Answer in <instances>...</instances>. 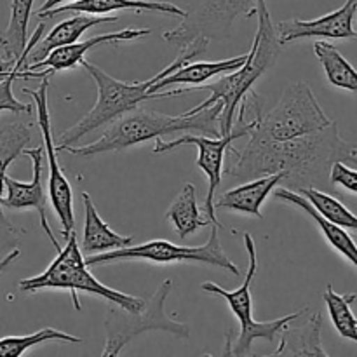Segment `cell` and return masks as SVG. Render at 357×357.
I'll return each mask as SVG.
<instances>
[{"label": "cell", "mask_w": 357, "mask_h": 357, "mask_svg": "<svg viewBox=\"0 0 357 357\" xmlns=\"http://www.w3.org/2000/svg\"><path fill=\"white\" fill-rule=\"evenodd\" d=\"M250 142L243 150L229 146L236 160L223 171L230 181H250L282 171L286 174L284 188L300 190L303 187H317L330 180V169L337 160L351 159V149L340 136L337 122L319 131L307 132L295 138L275 139L258 135H248Z\"/></svg>", "instance_id": "1"}, {"label": "cell", "mask_w": 357, "mask_h": 357, "mask_svg": "<svg viewBox=\"0 0 357 357\" xmlns=\"http://www.w3.org/2000/svg\"><path fill=\"white\" fill-rule=\"evenodd\" d=\"M208 45L209 40H206V38H195L190 44L180 49V54H178V58L174 59L171 65H167L166 68L160 70L157 75L150 77L149 80H139V82H124V80H117L115 77L108 75V73L105 72V70H101L100 66L93 65V63H89L84 58L82 61H80V66L93 77L98 89V100L96 103H94V107L91 108L77 124H73L72 128L63 131V135L59 136L58 139V145H56V152H61V149H65V146L73 145V143L79 142L80 138H84L86 135L93 132L94 129L110 124L112 121H115V119L121 117V115L128 114L129 110L136 108L139 103H143V101L180 96V94H178L180 93L178 87L173 91H160V93L157 94H152L149 89L157 82V80L173 73L174 70L183 66L185 63L192 61V59L197 58V56L204 54Z\"/></svg>", "instance_id": "2"}, {"label": "cell", "mask_w": 357, "mask_h": 357, "mask_svg": "<svg viewBox=\"0 0 357 357\" xmlns=\"http://www.w3.org/2000/svg\"><path fill=\"white\" fill-rule=\"evenodd\" d=\"M220 114H222L220 103L211 105L194 115H167L150 108L136 107L112 121L100 139L84 146H65L61 152H68L77 157H94L100 153L121 152L159 136L180 131H199L204 132L206 136L220 138Z\"/></svg>", "instance_id": "3"}, {"label": "cell", "mask_w": 357, "mask_h": 357, "mask_svg": "<svg viewBox=\"0 0 357 357\" xmlns=\"http://www.w3.org/2000/svg\"><path fill=\"white\" fill-rule=\"evenodd\" d=\"M257 33H255V40L251 44L244 65L234 72L220 75L216 82L190 87V91H211V96L192 110L185 112V114L194 115L204 108L211 107V105L220 103L222 105V114L218 117L220 136H225L232 131L237 108H239L243 98L253 89L257 80L271 68L272 63L279 58L282 51V44L278 37L275 24L272 21L265 0H257Z\"/></svg>", "instance_id": "4"}, {"label": "cell", "mask_w": 357, "mask_h": 357, "mask_svg": "<svg viewBox=\"0 0 357 357\" xmlns=\"http://www.w3.org/2000/svg\"><path fill=\"white\" fill-rule=\"evenodd\" d=\"M17 286H20V291L23 293H37L40 289H66L72 295V302L77 310L82 309L79 298H77V291L96 295L100 298L107 300V302L117 303V305L124 307L128 310H138L143 305V298L126 295V293L117 291V289L108 288L91 274L82 250L77 243L75 232L66 237L65 248H61L56 253L52 264L42 274L21 279Z\"/></svg>", "instance_id": "5"}, {"label": "cell", "mask_w": 357, "mask_h": 357, "mask_svg": "<svg viewBox=\"0 0 357 357\" xmlns=\"http://www.w3.org/2000/svg\"><path fill=\"white\" fill-rule=\"evenodd\" d=\"M173 289V281L166 279L152 296L143 298L142 309L128 310L117 303L108 302L107 319H105V333L107 342L101 356L114 357L124 351L126 345L138 335L146 331H166L176 338H190V326L173 319L166 312V302Z\"/></svg>", "instance_id": "6"}, {"label": "cell", "mask_w": 357, "mask_h": 357, "mask_svg": "<svg viewBox=\"0 0 357 357\" xmlns=\"http://www.w3.org/2000/svg\"><path fill=\"white\" fill-rule=\"evenodd\" d=\"M142 260L157 265L171 264H195L204 267H215L223 272L234 274L239 278L241 271L223 251L222 241H220V227L213 225L208 243L202 246H178L164 239L149 241V243L138 244V246H126L121 250L107 251V253L91 255L86 258L87 267H98V265L117 264V261Z\"/></svg>", "instance_id": "7"}, {"label": "cell", "mask_w": 357, "mask_h": 357, "mask_svg": "<svg viewBox=\"0 0 357 357\" xmlns=\"http://www.w3.org/2000/svg\"><path fill=\"white\" fill-rule=\"evenodd\" d=\"M244 246H246L248 258H250V267H248V274L244 278V282L234 291H227V289L220 288L215 282H202V291L211 293V295H218L229 303L230 310H232L234 316L239 319L241 323V333L237 337L236 345L230 347L229 356H250L251 347H253V342L257 338H264L268 344H274L275 337L281 333L282 328L286 324L293 323V321L300 319L302 314L307 309L298 310L295 314H289V316L279 317L274 321H255L253 317V296H251V286H253L255 275L258 271V257H257V244L255 239L251 237V234H244Z\"/></svg>", "instance_id": "8"}, {"label": "cell", "mask_w": 357, "mask_h": 357, "mask_svg": "<svg viewBox=\"0 0 357 357\" xmlns=\"http://www.w3.org/2000/svg\"><path fill=\"white\" fill-rule=\"evenodd\" d=\"M333 122L321 108L319 101L314 96L312 89L305 82H295L282 91L281 100L267 114L260 112L257 115L253 129L250 135L264 136V138L282 139L295 138L307 132L319 131Z\"/></svg>", "instance_id": "9"}, {"label": "cell", "mask_w": 357, "mask_h": 357, "mask_svg": "<svg viewBox=\"0 0 357 357\" xmlns=\"http://www.w3.org/2000/svg\"><path fill=\"white\" fill-rule=\"evenodd\" d=\"M183 21L162 38L176 47H185L195 38L227 40L232 35L237 16H255L257 0H190Z\"/></svg>", "instance_id": "10"}, {"label": "cell", "mask_w": 357, "mask_h": 357, "mask_svg": "<svg viewBox=\"0 0 357 357\" xmlns=\"http://www.w3.org/2000/svg\"><path fill=\"white\" fill-rule=\"evenodd\" d=\"M264 112V110H261ZM260 114V112H258ZM257 114V115H258ZM257 115L253 119H246L243 108L239 107V112L236 114V121H234V128L229 135L220 136V138H209V136H195V135H183L181 138L173 139V142H162V138H155V146H153V152L155 153H166L171 150H176L178 146L183 145H194L197 146L199 155L195 164H197L199 169L204 171L206 178H208V192H206V201L202 211L206 213V218H209L213 222V225H218L222 229V223L216 218V208H215V195L218 190L220 183H222V167H223V159H225V152L229 150V146L232 145L236 139L243 138V136L250 135V131L253 129L255 121H257Z\"/></svg>", "instance_id": "11"}, {"label": "cell", "mask_w": 357, "mask_h": 357, "mask_svg": "<svg viewBox=\"0 0 357 357\" xmlns=\"http://www.w3.org/2000/svg\"><path fill=\"white\" fill-rule=\"evenodd\" d=\"M49 77H42L38 89H24L23 94H28L35 100L37 107V124L40 131L42 139H44L45 160L49 164V197H51V206L61 223L63 237H68L70 234L75 232V215H73V192L72 185L66 180V174L58 164V152L56 145L52 143V128H51V114H49Z\"/></svg>", "instance_id": "12"}, {"label": "cell", "mask_w": 357, "mask_h": 357, "mask_svg": "<svg viewBox=\"0 0 357 357\" xmlns=\"http://www.w3.org/2000/svg\"><path fill=\"white\" fill-rule=\"evenodd\" d=\"M23 155L31 159V169L33 176L31 181H17L6 174L3 178V187H6L7 195L2 199V204L6 209H35L40 218V227L45 232V236L51 241L52 248L58 253L61 246L56 241L52 234L51 225L47 220V195H45V178H44V162H45V150L44 146H33V149H24Z\"/></svg>", "instance_id": "13"}, {"label": "cell", "mask_w": 357, "mask_h": 357, "mask_svg": "<svg viewBox=\"0 0 357 357\" xmlns=\"http://www.w3.org/2000/svg\"><path fill=\"white\" fill-rule=\"evenodd\" d=\"M33 138V124L30 119L26 121H14L0 129V255H7L9 251L20 246L24 236V229L16 227L6 215H3V178L10 164L23 155V150L30 145Z\"/></svg>", "instance_id": "14"}, {"label": "cell", "mask_w": 357, "mask_h": 357, "mask_svg": "<svg viewBox=\"0 0 357 357\" xmlns=\"http://www.w3.org/2000/svg\"><path fill=\"white\" fill-rule=\"evenodd\" d=\"M357 14V0H345L337 10L317 20H284L275 24V31L281 44L302 40V38H338V40H351L357 38L354 28V17Z\"/></svg>", "instance_id": "15"}, {"label": "cell", "mask_w": 357, "mask_h": 357, "mask_svg": "<svg viewBox=\"0 0 357 357\" xmlns=\"http://www.w3.org/2000/svg\"><path fill=\"white\" fill-rule=\"evenodd\" d=\"M146 35H150L149 28H136V30L135 28H124V30L114 31V33L96 35V37H91L84 42L77 40L73 44L54 49L42 61L26 66V70L28 72H38V70H42L44 77L54 75V73L63 72V70H72L75 66H79L80 61L86 58V54L91 49L101 47L105 44L117 45L121 42L136 40V38L146 37Z\"/></svg>", "instance_id": "16"}, {"label": "cell", "mask_w": 357, "mask_h": 357, "mask_svg": "<svg viewBox=\"0 0 357 357\" xmlns=\"http://www.w3.org/2000/svg\"><path fill=\"white\" fill-rule=\"evenodd\" d=\"M114 10H132V13H160L169 14V16L183 17L185 9L174 6L169 2H159V0H77L72 3H63V6L49 9L45 13H38L37 16L40 20H51L52 16L58 14L72 13V14H94V16H105V14H112Z\"/></svg>", "instance_id": "17"}, {"label": "cell", "mask_w": 357, "mask_h": 357, "mask_svg": "<svg viewBox=\"0 0 357 357\" xmlns=\"http://www.w3.org/2000/svg\"><path fill=\"white\" fill-rule=\"evenodd\" d=\"M35 0H10V17L6 30L0 33V54L16 65L17 59L37 45L44 35L45 24L38 23L33 35L28 37V21L33 13Z\"/></svg>", "instance_id": "18"}, {"label": "cell", "mask_w": 357, "mask_h": 357, "mask_svg": "<svg viewBox=\"0 0 357 357\" xmlns=\"http://www.w3.org/2000/svg\"><path fill=\"white\" fill-rule=\"evenodd\" d=\"M117 21L119 16H114V14L94 16V14L82 13L61 21V23L56 24L47 35H42V38L37 42V45L30 49V52H28L26 56V61H24V70H26V66L42 61V59H44L49 52L54 51V49L77 42L87 30H89V28L98 26V24L103 23H117Z\"/></svg>", "instance_id": "19"}, {"label": "cell", "mask_w": 357, "mask_h": 357, "mask_svg": "<svg viewBox=\"0 0 357 357\" xmlns=\"http://www.w3.org/2000/svg\"><path fill=\"white\" fill-rule=\"evenodd\" d=\"M284 178L286 174L282 171H279V173L244 181L239 187L223 192L215 201V208L243 213V215H251L255 218H264V215H261V206L267 201L268 195L272 194V190L279 183L284 181Z\"/></svg>", "instance_id": "20"}, {"label": "cell", "mask_w": 357, "mask_h": 357, "mask_svg": "<svg viewBox=\"0 0 357 357\" xmlns=\"http://www.w3.org/2000/svg\"><path fill=\"white\" fill-rule=\"evenodd\" d=\"M275 199L284 202V204L295 206V208H298L300 211L305 213V215L316 223L317 229H319L321 234L324 236V239L328 241V244H330L337 253H340L349 264H352L357 268V244L354 237L349 236L347 230L342 229V227L337 225V223L326 220L323 215H319V213L310 206V202L307 201L303 195H300L298 192L282 187L281 190L275 192Z\"/></svg>", "instance_id": "21"}, {"label": "cell", "mask_w": 357, "mask_h": 357, "mask_svg": "<svg viewBox=\"0 0 357 357\" xmlns=\"http://www.w3.org/2000/svg\"><path fill=\"white\" fill-rule=\"evenodd\" d=\"M248 54L236 56V58L223 59V61H199V63H185L178 70H174L169 75L162 77L157 80L152 87L150 93L157 94L160 91H166L174 86H192L197 87L201 84H206V80L213 79V77L225 75V73L234 72V70L241 68L246 61Z\"/></svg>", "instance_id": "22"}, {"label": "cell", "mask_w": 357, "mask_h": 357, "mask_svg": "<svg viewBox=\"0 0 357 357\" xmlns=\"http://www.w3.org/2000/svg\"><path fill=\"white\" fill-rule=\"evenodd\" d=\"M84 201V215H86V222H84V236L80 250L84 255L91 257V255L107 253V251L121 250V248L131 246L132 237L119 236L117 232L110 229L103 218L98 213L96 206H94L93 199L89 197L87 192H82Z\"/></svg>", "instance_id": "23"}, {"label": "cell", "mask_w": 357, "mask_h": 357, "mask_svg": "<svg viewBox=\"0 0 357 357\" xmlns=\"http://www.w3.org/2000/svg\"><path fill=\"white\" fill-rule=\"evenodd\" d=\"M323 331V314L314 312L307 324L300 328H289L286 324L281 330V342L272 356H328L321 344Z\"/></svg>", "instance_id": "24"}, {"label": "cell", "mask_w": 357, "mask_h": 357, "mask_svg": "<svg viewBox=\"0 0 357 357\" xmlns=\"http://www.w3.org/2000/svg\"><path fill=\"white\" fill-rule=\"evenodd\" d=\"M166 220L173 225L180 239H187L188 236L199 232L204 227L213 225L211 220L201 216V209L197 204V188L194 183L183 185V190L166 211Z\"/></svg>", "instance_id": "25"}, {"label": "cell", "mask_w": 357, "mask_h": 357, "mask_svg": "<svg viewBox=\"0 0 357 357\" xmlns=\"http://www.w3.org/2000/svg\"><path fill=\"white\" fill-rule=\"evenodd\" d=\"M314 54L323 65L328 82L337 89H344L357 96V70L333 44L326 40L314 42Z\"/></svg>", "instance_id": "26"}, {"label": "cell", "mask_w": 357, "mask_h": 357, "mask_svg": "<svg viewBox=\"0 0 357 357\" xmlns=\"http://www.w3.org/2000/svg\"><path fill=\"white\" fill-rule=\"evenodd\" d=\"M356 293H347L340 295L333 289V286L328 284L324 291L323 300L328 307V314L333 323L335 330L338 331L342 338L345 340L356 342L357 344V319L352 312V303L356 302Z\"/></svg>", "instance_id": "27"}, {"label": "cell", "mask_w": 357, "mask_h": 357, "mask_svg": "<svg viewBox=\"0 0 357 357\" xmlns=\"http://www.w3.org/2000/svg\"><path fill=\"white\" fill-rule=\"evenodd\" d=\"M296 192H298L300 195H303V197L310 202V206H312L319 215H323L324 218L337 223L342 229L357 232V215H354L347 206L342 204L338 199H335L333 195L326 194V192H321L319 188L316 187H303Z\"/></svg>", "instance_id": "28"}, {"label": "cell", "mask_w": 357, "mask_h": 357, "mask_svg": "<svg viewBox=\"0 0 357 357\" xmlns=\"http://www.w3.org/2000/svg\"><path fill=\"white\" fill-rule=\"evenodd\" d=\"M47 342H63V344H79L82 338H77L65 331L54 330V328H42L37 333L23 335V337H3L0 338V357H20L31 347Z\"/></svg>", "instance_id": "29"}, {"label": "cell", "mask_w": 357, "mask_h": 357, "mask_svg": "<svg viewBox=\"0 0 357 357\" xmlns=\"http://www.w3.org/2000/svg\"><path fill=\"white\" fill-rule=\"evenodd\" d=\"M28 52H24V54L17 59L13 72H10L6 79L0 80V112L6 110V112H13V114H28V115L33 112L31 103H21V101L16 100V96L13 94L14 80L42 79L40 72H28V70H24V61H26Z\"/></svg>", "instance_id": "30"}, {"label": "cell", "mask_w": 357, "mask_h": 357, "mask_svg": "<svg viewBox=\"0 0 357 357\" xmlns=\"http://www.w3.org/2000/svg\"><path fill=\"white\" fill-rule=\"evenodd\" d=\"M330 181L335 187H340L349 194L357 195V169L349 167L344 160L333 162L330 169Z\"/></svg>", "instance_id": "31"}, {"label": "cell", "mask_w": 357, "mask_h": 357, "mask_svg": "<svg viewBox=\"0 0 357 357\" xmlns=\"http://www.w3.org/2000/svg\"><path fill=\"white\" fill-rule=\"evenodd\" d=\"M20 255H21L20 248H16V250L9 251V253H7L6 257H3L2 260H0V275H2L3 272L7 271V267H9V265H13L14 261H16L17 258H20Z\"/></svg>", "instance_id": "32"}, {"label": "cell", "mask_w": 357, "mask_h": 357, "mask_svg": "<svg viewBox=\"0 0 357 357\" xmlns=\"http://www.w3.org/2000/svg\"><path fill=\"white\" fill-rule=\"evenodd\" d=\"M72 2H77V0H45V2L42 3V7H38L37 14L45 13V10H49V9H54V7L63 6V3H72Z\"/></svg>", "instance_id": "33"}, {"label": "cell", "mask_w": 357, "mask_h": 357, "mask_svg": "<svg viewBox=\"0 0 357 357\" xmlns=\"http://www.w3.org/2000/svg\"><path fill=\"white\" fill-rule=\"evenodd\" d=\"M14 63H10V61H7L6 58H3L2 54H0V80H3L6 79L7 75H9L10 72H13L14 70Z\"/></svg>", "instance_id": "34"}, {"label": "cell", "mask_w": 357, "mask_h": 357, "mask_svg": "<svg viewBox=\"0 0 357 357\" xmlns=\"http://www.w3.org/2000/svg\"><path fill=\"white\" fill-rule=\"evenodd\" d=\"M351 159L357 160V146H352L351 149Z\"/></svg>", "instance_id": "35"}, {"label": "cell", "mask_w": 357, "mask_h": 357, "mask_svg": "<svg viewBox=\"0 0 357 357\" xmlns=\"http://www.w3.org/2000/svg\"><path fill=\"white\" fill-rule=\"evenodd\" d=\"M356 234H357V232H356ZM354 241H356V244H357V237H356V239H354Z\"/></svg>", "instance_id": "36"}]
</instances>
